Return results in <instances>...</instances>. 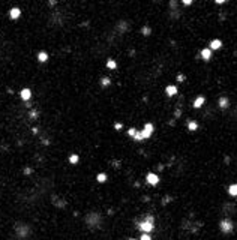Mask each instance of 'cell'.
Returning <instances> with one entry per match:
<instances>
[{
  "mask_svg": "<svg viewBox=\"0 0 237 240\" xmlns=\"http://www.w3.org/2000/svg\"><path fill=\"white\" fill-rule=\"evenodd\" d=\"M137 228H138L141 233H149L150 234L153 230H155V218H153L152 215H144L143 219L138 222Z\"/></svg>",
  "mask_w": 237,
  "mask_h": 240,
  "instance_id": "obj_1",
  "label": "cell"
},
{
  "mask_svg": "<svg viewBox=\"0 0 237 240\" xmlns=\"http://www.w3.org/2000/svg\"><path fill=\"white\" fill-rule=\"evenodd\" d=\"M84 222H86V225H87L89 228L98 230V228L102 225V218H101L99 213H89L87 216L84 218Z\"/></svg>",
  "mask_w": 237,
  "mask_h": 240,
  "instance_id": "obj_2",
  "label": "cell"
},
{
  "mask_svg": "<svg viewBox=\"0 0 237 240\" xmlns=\"http://www.w3.org/2000/svg\"><path fill=\"white\" fill-rule=\"evenodd\" d=\"M15 234L20 237V239H26L29 234H30V227L27 224H23V222H18L17 225H15Z\"/></svg>",
  "mask_w": 237,
  "mask_h": 240,
  "instance_id": "obj_3",
  "label": "cell"
},
{
  "mask_svg": "<svg viewBox=\"0 0 237 240\" xmlns=\"http://www.w3.org/2000/svg\"><path fill=\"white\" fill-rule=\"evenodd\" d=\"M219 228H221V231L225 234H230L231 231H233V228H234V225H233V222H231V219H228V218H225V219L221 221V224H219Z\"/></svg>",
  "mask_w": 237,
  "mask_h": 240,
  "instance_id": "obj_4",
  "label": "cell"
},
{
  "mask_svg": "<svg viewBox=\"0 0 237 240\" xmlns=\"http://www.w3.org/2000/svg\"><path fill=\"white\" fill-rule=\"evenodd\" d=\"M153 132H155V126H153V123H146V125H144V128L141 129L143 140H147V138H150Z\"/></svg>",
  "mask_w": 237,
  "mask_h": 240,
  "instance_id": "obj_5",
  "label": "cell"
},
{
  "mask_svg": "<svg viewBox=\"0 0 237 240\" xmlns=\"http://www.w3.org/2000/svg\"><path fill=\"white\" fill-rule=\"evenodd\" d=\"M146 180H147V183H149V185L156 186L158 183H159V176H158V174H155V173H150V174H147Z\"/></svg>",
  "mask_w": 237,
  "mask_h": 240,
  "instance_id": "obj_6",
  "label": "cell"
},
{
  "mask_svg": "<svg viewBox=\"0 0 237 240\" xmlns=\"http://www.w3.org/2000/svg\"><path fill=\"white\" fill-rule=\"evenodd\" d=\"M8 15H9L11 20H18L21 17V9L20 8H11L9 12H8Z\"/></svg>",
  "mask_w": 237,
  "mask_h": 240,
  "instance_id": "obj_7",
  "label": "cell"
},
{
  "mask_svg": "<svg viewBox=\"0 0 237 240\" xmlns=\"http://www.w3.org/2000/svg\"><path fill=\"white\" fill-rule=\"evenodd\" d=\"M20 98L24 101V102H29L32 99V90L30 89H23L20 92Z\"/></svg>",
  "mask_w": 237,
  "mask_h": 240,
  "instance_id": "obj_8",
  "label": "cell"
},
{
  "mask_svg": "<svg viewBox=\"0 0 237 240\" xmlns=\"http://www.w3.org/2000/svg\"><path fill=\"white\" fill-rule=\"evenodd\" d=\"M165 93H167V96H176L179 93V89H177V86H174V84H168L165 87Z\"/></svg>",
  "mask_w": 237,
  "mask_h": 240,
  "instance_id": "obj_9",
  "label": "cell"
},
{
  "mask_svg": "<svg viewBox=\"0 0 237 240\" xmlns=\"http://www.w3.org/2000/svg\"><path fill=\"white\" fill-rule=\"evenodd\" d=\"M200 56H201V59H203L204 62H209L210 59H212V50H210L209 47L203 48V50H201V53H200Z\"/></svg>",
  "mask_w": 237,
  "mask_h": 240,
  "instance_id": "obj_10",
  "label": "cell"
},
{
  "mask_svg": "<svg viewBox=\"0 0 237 240\" xmlns=\"http://www.w3.org/2000/svg\"><path fill=\"white\" fill-rule=\"evenodd\" d=\"M209 48L212 51H213V50H221V48H222V41H221V39H212Z\"/></svg>",
  "mask_w": 237,
  "mask_h": 240,
  "instance_id": "obj_11",
  "label": "cell"
},
{
  "mask_svg": "<svg viewBox=\"0 0 237 240\" xmlns=\"http://www.w3.org/2000/svg\"><path fill=\"white\" fill-rule=\"evenodd\" d=\"M228 105H230L228 98H227V96H221V98H219V108L225 110V108H228Z\"/></svg>",
  "mask_w": 237,
  "mask_h": 240,
  "instance_id": "obj_12",
  "label": "cell"
},
{
  "mask_svg": "<svg viewBox=\"0 0 237 240\" xmlns=\"http://www.w3.org/2000/svg\"><path fill=\"white\" fill-rule=\"evenodd\" d=\"M38 62L39 63H47L48 62V53L47 51H39V53H38Z\"/></svg>",
  "mask_w": 237,
  "mask_h": 240,
  "instance_id": "obj_13",
  "label": "cell"
},
{
  "mask_svg": "<svg viewBox=\"0 0 237 240\" xmlns=\"http://www.w3.org/2000/svg\"><path fill=\"white\" fill-rule=\"evenodd\" d=\"M206 102V99H204V96H198L195 101H194V108H201Z\"/></svg>",
  "mask_w": 237,
  "mask_h": 240,
  "instance_id": "obj_14",
  "label": "cell"
},
{
  "mask_svg": "<svg viewBox=\"0 0 237 240\" xmlns=\"http://www.w3.org/2000/svg\"><path fill=\"white\" fill-rule=\"evenodd\" d=\"M128 27H129V26L125 23V21H120V23H119V26H117V30H120V33H125V32L128 30Z\"/></svg>",
  "mask_w": 237,
  "mask_h": 240,
  "instance_id": "obj_15",
  "label": "cell"
},
{
  "mask_svg": "<svg viewBox=\"0 0 237 240\" xmlns=\"http://www.w3.org/2000/svg\"><path fill=\"white\" fill-rule=\"evenodd\" d=\"M188 129H189L191 132H195V131L198 129V123H197V122H194V120L188 122Z\"/></svg>",
  "mask_w": 237,
  "mask_h": 240,
  "instance_id": "obj_16",
  "label": "cell"
},
{
  "mask_svg": "<svg viewBox=\"0 0 237 240\" xmlns=\"http://www.w3.org/2000/svg\"><path fill=\"white\" fill-rule=\"evenodd\" d=\"M228 194L231 197H237V183H234V185H231L228 188Z\"/></svg>",
  "mask_w": 237,
  "mask_h": 240,
  "instance_id": "obj_17",
  "label": "cell"
},
{
  "mask_svg": "<svg viewBox=\"0 0 237 240\" xmlns=\"http://www.w3.org/2000/svg\"><path fill=\"white\" fill-rule=\"evenodd\" d=\"M96 180H98L99 183H105V182H107V174H105V173H101V174H98Z\"/></svg>",
  "mask_w": 237,
  "mask_h": 240,
  "instance_id": "obj_18",
  "label": "cell"
},
{
  "mask_svg": "<svg viewBox=\"0 0 237 240\" xmlns=\"http://www.w3.org/2000/svg\"><path fill=\"white\" fill-rule=\"evenodd\" d=\"M110 84H111V80H110L108 77H104V78L101 80V86H102V87H108Z\"/></svg>",
  "mask_w": 237,
  "mask_h": 240,
  "instance_id": "obj_19",
  "label": "cell"
},
{
  "mask_svg": "<svg viewBox=\"0 0 237 240\" xmlns=\"http://www.w3.org/2000/svg\"><path fill=\"white\" fill-rule=\"evenodd\" d=\"M107 68H108V69H116V68H117V63H116V60H113V59L107 60Z\"/></svg>",
  "mask_w": 237,
  "mask_h": 240,
  "instance_id": "obj_20",
  "label": "cell"
},
{
  "mask_svg": "<svg viewBox=\"0 0 237 240\" xmlns=\"http://www.w3.org/2000/svg\"><path fill=\"white\" fill-rule=\"evenodd\" d=\"M29 117L32 119V120H36L38 117H39V113L36 110H30V113H29Z\"/></svg>",
  "mask_w": 237,
  "mask_h": 240,
  "instance_id": "obj_21",
  "label": "cell"
},
{
  "mask_svg": "<svg viewBox=\"0 0 237 240\" xmlns=\"http://www.w3.org/2000/svg\"><path fill=\"white\" fill-rule=\"evenodd\" d=\"M141 33L144 35V36H150V33H152V29H150L149 26H144V27L141 29Z\"/></svg>",
  "mask_w": 237,
  "mask_h": 240,
  "instance_id": "obj_22",
  "label": "cell"
},
{
  "mask_svg": "<svg viewBox=\"0 0 237 240\" xmlns=\"http://www.w3.org/2000/svg\"><path fill=\"white\" fill-rule=\"evenodd\" d=\"M78 155H71V156H69V162H71V164H77V162H78Z\"/></svg>",
  "mask_w": 237,
  "mask_h": 240,
  "instance_id": "obj_23",
  "label": "cell"
},
{
  "mask_svg": "<svg viewBox=\"0 0 237 240\" xmlns=\"http://www.w3.org/2000/svg\"><path fill=\"white\" fill-rule=\"evenodd\" d=\"M134 140H135V141H143L141 131H137V132H135V135H134Z\"/></svg>",
  "mask_w": 237,
  "mask_h": 240,
  "instance_id": "obj_24",
  "label": "cell"
},
{
  "mask_svg": "<svg viewBox=\"0 0 237 240\" xmlns=\"http://www.w3.org/2000/svg\"><path fill=\"white\" fill-rule=\"evenodd\" d=\"M140 240H152V237H150L149 233H141V236H140Z\"/></svg>",
  "mask_w": 237,
  "mask_h": 240,
  "instance_id": "obj_25",
  "label": "cell"
},
{
  "mask_svg": "<svg viewBox=\"0 0 237 240\" xmlns=\"http://www.w3.org/2000/svg\"><path fill=\"white\" fill-rule=\"evenodd\" d=\"M135 132H137V129H135V128H131V129L128 131V135H129V137H132V138H134V135H135Z\"/></svg>",
  "mask_w": 237,
  "mask_h": 240,
  "instance_id": "obj_26",
  "label": "cell"
},
{
  "mask_svg": "<svg viewBox=\"0 0 237 240\" xmlns=\"http://www.w3.org/2000/svg\"><path fill=\"white\" fill-rule=\"evenodd\" d=\"M192 2H194V0H182V3L185 5V6H189V5H192Z\"/></svg>",
  "mask_w": 237,
  "mask_h": 240,
  "instance_id": "obj_27",
  "label": "cell"
},
{
  "mask_svg": "<svg viewBox=\"0 0 237 240\" xmlns=\"http://www.w3.org/2000/svg\"><path fill=\"white\" fill-rule=\"evenodd\" d=\"M177 81H185V75H183V74H180V75H177Z\"/></svg>",
  "mask_w": 237,
  "mask_h": 240,
  "instance_id": "obj_28",
  "label": "cell"
},
{
  "mask_svg": "<svg viewBox=\"0 0 237 240\" xmlns=\"http://www.w3.org/2000/svg\"><path fill=\"white\" fill-rule=\"evenodd\" d=\"M24 174H26V176H29V174H30V173H32V170H30V168H29V167H26V168H24Z\"/></svg>",
  "mask_w": 237,
  "mask_h": 240,
  "instance_id": "obj_29",
  "label": "cell"
},
{
  "mask_svg": "<svg viewBox=\"0 0 237 240\" xmlns=\"http://www.w3.org/2000/svg\"><path fill=\"white\" fill-rule=\"evenodd\" d=\"M225 2H227V0H215V3H216V5H224Z\"/></svg>",
  "mask_w": 237,
  "mask_h": 240,
  "instance_id": "obj_30",
  "label": "cell"
},
{
  "mask_svg": "<svg viewBox=\"0 0 237 240\" xmlns=\"http://www.w3.org/2000/svg\"><path fill=\"white\" fill-rule=\"evenodd\" d=\"M114 128H116L117 131H120V129H122V123H116V125H114Z\"/></svg>",
  "mask_w": 237,
  "mask_h": 240,
  "instance_id": "obj_31",
  "label": "cell"
},
{
  "mask_svg": "<svg viewBox=\"0 0 237 240\" xmlns=\"http://www.w3.org/2000/svg\"><path fill=\"white\" fill-rule=\"evenodd\" d=\"M129 240H137V239H129Z\"/></svg>",
  "mask_w": 237,
  "mask_h": 240,
  "instance_id": "obj_32",
  "label": "cell"
}]
</instances>
